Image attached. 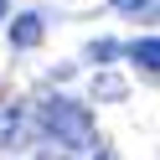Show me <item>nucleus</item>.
Returning a JSON list of instances; mask_svg holds the SVG:
<instances>
[{
	"mask_svg": "<svg viewBox=\"0 0 160 160\" xmlns=\"http://www.w3.org/2000/svg\"><path fill=\"white\" fill-rule=\"evenodd\" d=\"M42 129L57 145H67V150H88L93 145V119H88V108L72 103V98H47L42 103Z\"/></svg>",
	"mask_w": 160,
	"mask_h": 160,
	"instance_id": "f257e3e1",
	"label": "nucleus"
},
{
	"mask_svg": "<svg viewBox=\"0 0 160 160\" xmlns=\"http://www.w3.org/2000/svg\"><path fill=\"white\" fill-rule=\"evenodd\" d=\"M26 139V108L16 103V98H5L0 103V150H11Z\"/></svg>",
	"mask_w": 160,
	"mask_h": 160,
	"instance_id": "f03ea898",
	"label": "nucleus"
},
{
	"mask_svg": "<svg viewBox=\"0 0 160 160\" xmlns=\"http://www.w3.org/2000/svg\"><path fill=\"white\" fill-rule=\"evenodd\" d=\"M42 36H47V26H42V16H16V26H11V47L16 52H31V47H42Z\"/></svg>",
	"mask_w": 160,
	"mask_h": 160,
	"instance_id": "7ed1b4c3",
	"label": "nucleus"
},
{
	"mask_svg": "<svg viewBox=\"0 0 160 160\" xmlns=\"http://www.w3.org/2000/svg\"><path fill=\"white\" fill-rule=\"evenodd\" d=\"M124 52L134 57V62L145 67V72H155V67H160V42H155V36H139V42H129Z\"/></svg>",
	"mask_w": 160,
	"mask_h": 160,
	"instance_id": "20e7f679",
	"label": "nucleus"
},
{
	"mask_svg": "<svg viewBox=\"0 0 160 160\" xmlns=\"http://www.w3.org/2000/svg\"><path fill=\"white\" fill-rule=\"evenodd\" d=\"M93 98H108V103H114V98H124V78L98 72V78H93Z\"/></svg>",
	"mask_w": 160,
	"mask_h": 160,
	"instance_id": "39448f33",
	"label": "nucleus"
},
{
	"mask_svg": "<svg viewBox=\"0 0 160 160\" xmlns=\"http://www.w3.org/2000/svg\"><path fill=\"white\" fill-rule=\"evenodd\" d=\"M108 57H119V42H108V36H103V42L88 47V62H108Z\"/></svg>",
	"mask_w": 160,
	"mask_h": 160,
	"instance_id": "423d86ee",
	"label": "nucleus"
},
{
	"mask_svg": "<svg viewBox=\"0 0 160 160\" xmlns=\"http://www.w3.org/2000/svg\"><path fill=\"white\" fill-rule=\"evenodd\" d=\"M114 11H124V16H139V11H150V0H114Z\"/></svg>",
	"mask_w": 160,
	"mask_h": 160,
	"instance_id": "0eeeda50",
	"label": "nucleus"
},
{
	"mask_svg": "<svg viewBox=\"0 0 160 160\" xmlns=\"http://www.w3.org/2000/svg\"><path fill=\"white\" fill-rule=\"evenodd\" d=\"M93 160H108V150H98V155H93Z\"/></svg>",
	"mask_w": 160,
	"mask_h": 160,
	"instance_id": "6e6552de",
	"label": "nucleus"
},
{
	"mask_svg": "<svg viewBox=\"0 0 160 160\" xmlns=\"http://www.w3.org/2000/svg\"><path fill=\"white\" fill-rule=\"evenodd\" d=\"M0 16H5V0H0Z\"/></svg>",
	"mask_w": 160,
	"mask_h": 160,
	"instance_id": "1a4fd4ad",
	"label": "nucleus"
}]
</instances>
